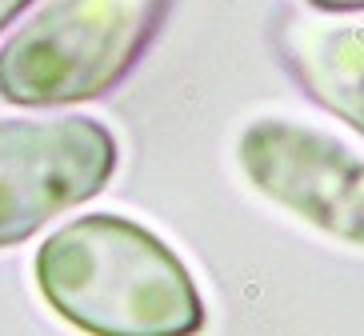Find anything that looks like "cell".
<instances>
[{
  "label": "cell",
  "mask_w": 364,
  "mask_h": 336,
  "mask_svg": "<svg viewBox=\"0 0 364 336\" xmlns=\"http://www.w3.org/2000/svg\"><path fill=\"white\" fill-rule=\"evenodd\" d=\"M236 161L260 196L364 249V161L348 144L300 120L264 116L240 132Z\"/></svg>",
  "instance_id": "277c9868"
},
{
  "label": "cell",
  "mask_w": 364,
  "mask_h": 336,
  "mask_svg": "<svg viewBox=\"0 0 364 336\" xmlns=\"http://www.w3.org/2000/svg\"><path fill=\"white\" fill-rule=\"evenodd\" d=\"M28 4H33V0H0V28H4V24H9L16 12L28 9Z\"/></svg>",
  "instance_id": "52a82bcc"
},
{
  "label": "cell",
  "mask_w": 364,
  "mask_h": 336,
  "mask_svg": "<svg viewBox=\"0 0 364 336\" xmlns=\"http://www.w3.org/2000/svg\"><path fill=\"white\" fill-rule=\"evenodd\" d=\"M168 0H44L0 48V97L53 109L105 97L136 65Z\"/></svg>",
  "instance_id": "7a4b0ae2"
},
{
  "label": "cell",
  "mask_w": 364,
  "mask_h": 336,
  "mask_svg": "<svg viewBox=\"0 0 364 336\" xmlns=\"http://www.w3.org/2000/svg\"><path fill=\"white\" fill-rule=\"evenodd\" d=\"M117 168V141L92 116L0 120V249L92 200Z\"/></svg>",
  "instance_id": "3957f363"
},
{
  "label": "cell",
  "mask_w": 364,
  "mask_h": 336,
  "mask_svg": "<svg viewBox=\"0 0 364 336\" xmlns=\"http://www.w3.org/2000/svg\"><path fill=\"white\" fill-rule=\"evenodd\" d=\"M309 4L321 12H360L364 9V0H309Z\"/></svg>",
  "instance_id": "8992f818"
},
{
  "label": "cell",
  "mask_w": 364,
  "mask_h": 336,
  "mask_svg": "<svg viewBox=\"0 0 364 336\" xmlns=\"http://www.w3.org/2000/svg\"><path fill=\"white\" fill-rule=\"evenodd\" d=\"M36 288L88 336H200L204 300L188 264L117 212L76 217L36 249Z\"/></svg>",
  "instance_id": "6da1fadb"
},
{
  "label": "cell",
  "mask_w": 364,
  "mask_h": 336,
  "mask_svg": "<svg viewBox=\"0 0 364 336\" xmlns=\"http://www.w3.org/2000/svg\"><path fill=\"white\" fill-rule=\"evenodd\" d=\"M280 53L304 92L364 136V24L289 16Z\"/></svg>",
  "instance_id": "5b68a950"
}]
</instances>
